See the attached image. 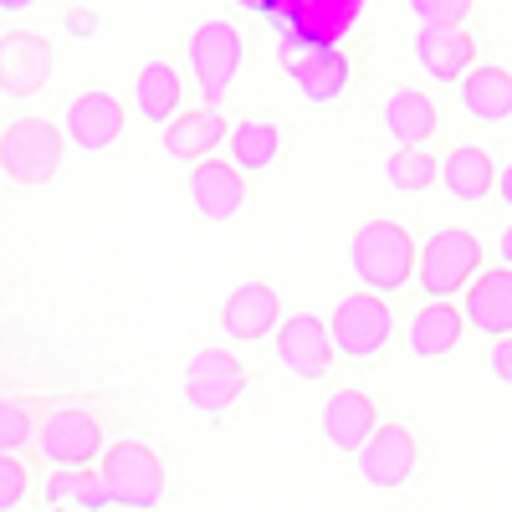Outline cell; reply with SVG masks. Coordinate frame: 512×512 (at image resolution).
<instances>
[{
	"label": "cell",
	"mask_w": 512,
	"mask_h": 512,
	"mask_svg": "<svg viewBox=\"0 0 512 512\" xmlns=\"http://www.w3.org/2000/svg\"><path fill=\"white\" fill-rule=\"evenodd\" d=\"M328 333H333V349L338 359H374L384 344L395 338V308H390V297L384 292H349V297H338V308L328 318Z\"/></svg>",
	"instance_id": "cell-5"
},
{
	"label": "cell",
	"mask_w": 512,
	"mask_h": 512,
	"mask_svg": "<svg viewBox=\"0 0 512 512\" xmlns=\"http://www.w3.org/2000/svg\"><path fill=\"white\" fill-rule=\"evenodd\" d=\"M149 6H159V0H149Z\"/></svg>",
	"instance_id": "cell-35"
},
{
	"label": "cell",
	"mask_w": 512,
	"mask_h": 512,
	"mask_svg": "<svg viewBox=\"0 0 512 512\" xmlns=\"http://www.w3.org/2000/svg\"><path fill=\"white\" fill-rule=\"evenodd\" d=\"M226 154L241 175H267V169L282 159V128L272 118H241L231 123V139H226Z\"/></svg>",
	"instance_id": "cell-24"
},
{
	"label": "cell",
	"mask_w": 512,
	"mask_h": 512,
	"mask_svg": "<svg viewBox=\"0 0 512 512\" xmlns=\"http://www.w3.org/2000/svg\"><path fill=\"white\" fill-rule=\"evenodd\" d=\"M497 251H502V262L512 267V226H502V241H497Z\"/></svg>",
	"instance_id": "cell-34"
},
{
	"label": "cell",
	"mask_w": 512,
	"mask_h": 512,
	"mask_svg": "<svg viewBox=\"0 0 512 512\" xmlns=\"http://www.w3.org/2000/svg\"><path fill=\"white\" fill-rule=\"evenodd\" d=\"M52 82V41L41 31H6L0 36V98H36Z\"/></svg>",
	"instance_id": "cell-11"
},
{
	"label": "cell",
	"mask_w": 512,
	"mask_h": 512,
	"mask_svg": "<svg viewBox=\"0 0 512 512\" xmlns=\"http://www.w3.org/2000/svg\"><path fill=\"white\" fill-rule=\"evenodd\" d=\"M415 262H420V251H415V241L400 221H364L349 241L354 277L369 292H384V297H395L400 287L415 282Z\"/></svg>",
	"instance_id": "cell-1"
},
{
	"label": "cell",
	"mask_w": 512,
	"mask_h": 512,
	"mask_svg": "<svg viewBox=\"0 0 512 512\" xmlns=\"http://www.w3.org/2000/svg\"><path fill=\"white\" fill-rule=\"evenodd\" d=\"M36 11V0H0V16H26Z\"/></svg>",
	"instance_id": "cell-33"
},
{
	"label": "cell",
	"mask_w": 512,
	"mask_h": 512,
	"mask_svg": "<svg viewBox=\"0 0 512 512\" xmlns=\"http://www.w3.org/2000/svg\"><path fill=\"white\" fill-rule=\"evenodd\" d=\"M272 354H277V364L292 379H303V384L328 379L333 374V359H338L333 333H328V323L318 313H287L277 323V333H272Z\"/></svg>",
	"instance_id": "cell-8"
},
{
	"label": "cell",
	"mask_w": 512,
	"mask_h": 512,
	"mask_svg": "<svg viewBox=\"0 0 512 512\" xmlns=\"http://www.w3.org/2000/svg\"><path fill=\"white\" fill-rule=\"evenodd\" d=\"M246 390V364L231 349H200L185 364V400L200 415H226Z\"/></svg>",
	"instance_id": "cell-9"
},
{
	"label": "cell",
	"mask_w": 512,
	"mask_h": 512,
	"mask_svg": "<svg viewBox=\"0 0 512 512\" xmlns=\"http://www.w3.org/2000/svg\"><path fill=\"white\" fill-rule=\"evenodd\" d=\"M384 180H390V190H400V195H420V190H431L441 180V164L420 144H400L390 159H384Z\"/></svg>",
	"instance_id": "cell-27"
},
{
	"label": "cell",
	"mask_w": 512,
	"mask_h": 512,
	"mask_svg": "<svg viewBox=\"0 0 512 512\" xmlns=\"http://www.w3.org/2000/svg\"><path fill=\"white\" fill-rule=\"evenodd\" d=\"M282 318H287L282 297L267 282H241L236 292H226V308H221V328L231 344H262V338L277 333Z\"/></svg>",
	"instance_id": "cell-15"
},
{
	"label": "cell",
	"mask_w": 512,
	"mask_h": 512,
	"mask_svg": "<svg viewBox=\"0 0 512 512\" xmlns=\"http://www.w3.org/2000/svg\"><path fill=\"white\" fill-rule=\"evenodd\" d=\"M477 272H482V241L466 226H441L420 246V262H415V282L425 297H456L472 287Z\"/></svg>",
	"instance_id": "cell-6"
},
{
	"label": "cell",
	"mask_w": 512,
	"mask_h": 512,
	"mask_svg": "<svg viewBox=\"0 0 512 512\" xmlns=\"http://www.w3.org/2000/svg\"><path fill=\"white\" fill-rule=\"evenodd\" d=\"M466 338V313L451 297H425V308L405 323V344L415 359H446Z\"/></svg>",
	"instance_id": "cell-18"
},
{
	"label": "cell",
	"mask_w": 512,
	"mask_h": 512,
	"mask_svg": "<svg viewBox=\"0 0 512 512\" xmlns=\"http://www.w3.org/2000/svg\"><path fill=\"white\" fill-rule=\"evenodd\" d=\"M21 497H26V466H21V456L0 451V512H16Z\"/></svg>",
	"instance_id": "cell-30"
},
{
	"label": "cell",
	"mask_w": 512,
	"mask_h": 512,
	"mask_svg": "<svg viewBox=\"0 0 512 512\" xmlns=\"http://www.w3.org/2000/svg\"><path fill=\"white\" fill-rule=\"evenodd\" d=\"M185 57H190V72H195L200 98H205L210 108H216V103H226L231 82L241 77L246 41H241L236 21L210 16V21H195V31H190V41H185Z\"/></svg>",
	"instance_id": "cell-3"
},
{
	"label": "cell",
	"mask_w": 512,
	"mask_h": 512,
	"mask_svg": "<svg viewBox=\"0 0 512 512\" xmlns=\"http://www.w3.org/2000/svg\"><path fill=\"white\" fill-rule=\"evenodd\" d=\"M441 185L461 205H477V200L497 195V164H492L487 144H456L441 159Z\"/></svg>",
	"instance_id": "cell-21"
},
{
	"label": "cell",
	"mask_w": 512,
	"mask_h": 512,
	"mask_svg": "<svg viewBox=\"0 0 512 512\" xmlns=\"http://www.w3.org/2000/svg\"><path fill=\"white\" fill-rule=\"evenodd\" d=\"M62 169V128L52 118H16L0 134V180L21 190L52 185Z\"/></svg>",
	"instance_id": "cell-2"
},
{
	"label": "cell",
	"mask_w": 512,
	"mask_h": 512,
	"mask_svg": "<svg viewBox=\"0 0 512 512\" xmlns=\"http://www.w3.org/2000/svg\"><path fill=\"white\" fill-rule=\"evenodd\" d=\"M461 313L466 323H472L477 333L487 338H507L512 333V267H487L472 277V287H466L461 297Z\"/></svg>",
	"instance_id": "cell-19"
},
{
	"label": "cell",
	"mask_w": 512,
	"mask_h": 512,
	"mask_svg": "<svg viewBox=\"0 0 512 512\" xmlns=\"http://www.w3.org/2000/svg\"><path fill=\"white\" fill-rule=\"evenodd\" d=\"M415 67L431 77V82H461L477 62V41L466 26H415Z\"/></svg>",
	"instance_id": "cell-16"
},
{
	"label": "cell",
	"mask_w": 512,
	"mask_h": 512,
	"mask_svg": "<svg viewBox=\"0 0 512 512\" xmlns=\"http://www.w3.org/2000/svg\"><path fill=\"white\" fill-rule=\"evenodd\" d=\"M31 436H36V425H31L26 405H16V400H0V451H21Z\"/></svg>",
	"instance_id": "cell-29"
},
{
	"label": "cell",
	"mask_w": 512,
	"mask_h": 512,
	"mask_svg": "<svg viewBox=\"0 0 512 512\" xmlns=\"http://www.w3.org/2000/svg\"><path fill=\"white\" fill-rule=\"evenodd\" d=\"M415 26H461L472 16V0H405Z\"/></svg>",
	"instance_id": "cell-28"
},
{
	"label": "cell",
	"mask_w": 512,
	"mask_h": 512,
	"mask_svg": "<svg viewBox=\"0 0 512 512\" xmlns=\"http://www.w3.org/2000/svg\"><path fill=\"white\" fill-rule=\"evenodd\" d=\"M180 98H185V88H180V72H175V62H144L139 72H134V108H139V118L144 123H169L180 113Z\"/></svg>",
	"instance_id": "cell-25"
},
{
	"label": "cell",
	"mask_w": 512,
	"mask_h": 512,
	"mask_svg": "<svg viewBox=\"0 0 512 512\" xmlns=\"http://www.w3.org/2000/svg\"><path fill=\"white\" fill-rule=\"evenodd\" d=\"M497 200H502V205L512 210V159H507V164L497 169Z\"/></svg>",
	"instance_id": "cell-32"
},
{
	"label": "cell",
	"mask_w": 512,
	"mask_h": 512,
	"mask_svg": "<svg viewBox=\"0 0 512 512\" xmlns=\"http://www.w3.org/2000/svg\"><path fill=\"white\" fill-rule=\"evenodd\" d=\"M36 446L52 466H93L103 451V425L82 405H62L36 425Z\"/></svg>",
	"instance_id": "cell-12"
},
{
	"label": "cell",
	"mask_w": 512,
	"mask_h": 512,
	"mask_svg": "<svg viewBox=\"0 0 512 512\" xmlns=\"http://www.w3.org/2000/svg\"><path fill=\"white\" fill-rule=\"evenodd\" d=\"M461 113L477 123H507L512 118V72L507 67H472L461 82Z\"/></svg>",
	"instance_id": "cell-23"
},
{
	"label": "cell",
	"mask_w": 512,
	"mask_h": 512,
	"mask_svg": "<svg viewBox=\"0 0 512 512\" xmlns=\"http://www.w3.org/2000/svg\"><path fill=\"white\" fill-rule=\"evenodd\" d=\"M487 369H492V379H497V384H512V333H507V338H492Z\"/></svg>",
	"instance_id": "cell-31"
},
{
	"label": "cell",
	"mask_w": 512,
	"mask_h": 512,
	"mask_svg": "<svg viewBox=\"0 0 512 512\" xmlns=\"http://www.w3.org/2000/svg\"><path fill=\"white\" fill-rule=\"evenodd\" d=\"M226 139H231L226 118L216 108H195V113H175L164 123L159 149H164V159H175V164H195L205 154H216Z\"/></svg>",
	"instance_id": "cell-20"
},
{
	"label": "cell",
	"mask_w": 512,
	"mask_h": 512,
	"mask_svg": "<svg viewBox=\"0 0 512 512\" xmlns=\"http://www.w3.org/2000/svg\"><path fill=\"white\" fill-rule=\"evenodd\" d=\"M47 502L52 507H77V512H108L113 497H108V482L93 466H57L47 477Z\"/></svg>",
	"instance_id": "cell-26"
},
{
	"label": "cell",
	"mask_w": 512,
	"mask_h": 512,
	"mask_svg": "<svg viewBox=\"0 0 512 512\" xmlns=\"http://www.w3.org/2000/svg\"><path fill=\"white\" fill-rule=\"evenodd\" d=\"M98 472L108 482L113 507L123 512H154L164 502V461L144 441H113L98 461Z\"/></svg>",
	"instance_id": "cell-4"
},
{
	"label": "cell",
	"mask_w": 512,
	"mask_h": 512,
	"mask_svg": "<svg viewBox=\"0 0 512 512\" xmlns=\"http://www.w3.org/2000/svg\"><path fill=\"white\" fill-rule=\"evenodd\" d=\"M318 425H323V441H328L338 456H359V446L379 431V405H374L364 390L344 384V390H333V395H328Z\"/></svg>",
	"instance_id": "cell-17"
},
{
	"label": "cell",
	"mask_w": 512,
	"mask_h": 512,
	"mask_svg": "<svg viewBox=\"0 0 512 512\" xmlns=\"http://www.w3.org/2000/svg\"><path fill=\"white\" fill-rule=\"evenodd\" d=\"M190 205H195L200 221H216V226L231 221L246 205V175L231 159H216V154L195 159L190 164Z\"/></svg>",
	"instance_id": "cell-14"
},
{
	"label": "cell",
	"mask_w": 512,
	"mask_h": 512,
	"mask_svg": "<svg viewBox=\"0 0 512 512\" xmlns=\"http://www.w3.org/2000/svg\"><path fill=\"white\" fill-rule=\"evenodd\" d=\"M62 134L67 144L77 149H88V154H103L118 144L123 134V103L108 93V88H88V93H77L62 113Z\"/></svg>",
	"instance_id": "cell-13"
},
{
	"label": "cell",
	"mask_w": 512,
	"mask_h": 512,
	"mask_svg": "<svg viewBox=\"0 0 512 512\" xmlns=\"http://www.w3.org/2000/svg\"><path fill=\"white\" fill-rule=\"evenodd\" d=\"M282 72L308 103H338L349 88V57L318 36H282Z\"/></svg>",
	"instance_id": "cell-7"
},
{
	"label": "cell",
	"mask_w": 512,
	"mask_h": 512,
	"mask_svg": "<svg viewBox=\"0 0 512 512\" xmlns=\"http://www.w3.org/2000/svg\"><path fill=\"white\" fill-rule=\"evenodd\" d=\"M379 123H384V134H390L395 144H425L441 128V108L431 93H420V88H400L384 98L379 108Z\"/></svg>",
	"instance_id": "cell-22"
},
{
	"label": "cell",
	"mask_w": 512,
	"mask_h": 512,
	"mask_svg": "<svg viewBox=\"0 0 512 512\" xmlns=\"http://www.w3.org/2000/svg\"><path fill=\"white\" fill-rule=\"evenodd\" d=\"M415 436H410V425L390 420V425H379V431L359 446V482L374 487V492H400L410 477H415Z\"/></svg>",
	"instance_id": "cell-10"
}]
</instances>
